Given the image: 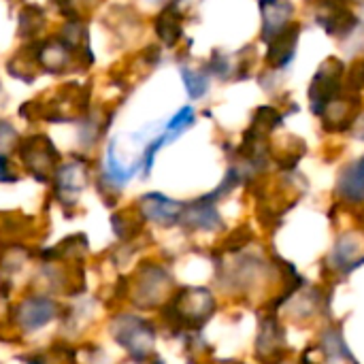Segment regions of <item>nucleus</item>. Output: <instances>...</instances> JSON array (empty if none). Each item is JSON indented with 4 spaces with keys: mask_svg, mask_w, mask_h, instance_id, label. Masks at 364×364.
Instances as JSON below:
<instances>
[{
    "mask_svg": "<svg viewBox=\"0 0 364 364\" xmlns=\"http://www.w3.org/2000/svg\"><path fill=\"white\" fill-rule=\"evenodd\" d=\"M215 301L205 288H183L162 311L164 320L179 333L198 331L213 314Z\"/></svg>",
    "mask_w": 364,
    "mask_h": 364,
    "instance_id": "nucleus-1",
    "label": "nucleus"
},
{
    "mask_svg": "<svg viewBox=\"0 0 364 364\" xmlns=\"http://www.w3.org/2000/svg\"><path fill=\"white\" fill-rule=\"evenodd\" d=\"M113 339L134 363H145L156 343V328L149 320L134 314H119L111 322Z\"/></svg>",
    "mask_w": 364,
    "mask_h": 364,
    "instance_id": "nucleus-2",
    "label": "nucleus"
},
{
    "mask_svg": "<svg viewBox=\"0 0 364 364\" xmlns=\"http://www.w3.org/2000/svg\"><path fill=\"white\" fill-rule=\"evenodd\" d=\"M343 73H346V64L337 58H328L318 68L309 85V107L314 115L324 117V113L341 98Z\"/></svg>",
    "mask_w": 364,
    "mask_h": 364,
    "instance_id": "nucleus-3",
    "label": "nucleus"
},
{
    "mask_svg": "<svg viewBox=\"0 0 364 364\" xmlns=\"http://www.w3.org/2000/svg\"><path fill=\"white\" fill-rule=\"evenodd\" d=\"M134 284V303L139 307H154L162 303L166 290L173 286V279L168 271L156 262H143V267L136 273Z\"/></svg>",
    "mask_w": 364,
    "mask_h": 364,
    "instance_id": "nucleus-4",
    "label": "nucleus"
},
{
    "mask_svg": "<svg viewBox=\"0 0 364 364\" xmlns=\"http://www.w3.org/2000/svg\"><path fill=\"white\" fill-rule=\"evenodd\" d=\"M60 305L49 299V296H28L21 299L13 314H15V324L23 331V333H36L43 326H47L49 322H53L58 318Z\"/></svg>",
    "mask_w": 364,
    "mask_h": 364,
    "instance_id": "nucleus-5",
    "label": "nucleus"
},
{
    "mask_svg": "<svg viewBox=\"0 0 364 364\" xmlns=\"http://www.w3.org/2000/svg\"><path fill=\"white\" fill-rule=\"evenodd\" d=\"M17 147H19L21 162L38 181H45L53 173V166L58 162V151L51 145V141L45 139V134H36L28 141H21L17 143Z\"/></svg>",
    "mask_w": 364,
    "mask_h": 364,
    "instance_id": "nucleus-6",
    "label": "nucleus"
},
{
    "mask_svg": "<svg viewBox=\"0 0 364 364\" xmlns=\"http://www.w3.org/2000/svg\"><path fill=\"white\" fill-rule=\"evenodd\" d=\"M294 2L292 0H260L262 28L260 38L269 45L282 32H286L294 23Z\"/></svg>",
    "mask_w": 364,
    "mask_h": 364,
    "instance_id": "nucleus-7",
    "label": "nucleus"
},
{
    "mask_svg": "<svg viewBox=\"0 0 364 364\" xmlns=\"http://www.w3.org/2000/svg\"><path fill=\"white\" fill-rule=\"evenodd\" d=\"M139 215L147 222H154L158 226H175L181 220L183 213V203L173 200L164 194L149 192L139 200Z\"/></svg>",
    "mask_w": 364,
    "mask_h": 364,
    "instance_id": "nucleus-8",
    "label": "nucleus"
},
{
    "mask_svg": "<svg viewBox=\"0 0 364 364\" xmlns=\"http://www.w3.org/2000/svg\"><path fill=\"white\" fill-rule=\"evenodd\" d=\"M301 41V23H292L286 32H282L277 38H273L267 47V64L269 70H288V66L294 62Z\"/></svg>",
    "mask_w": 364,
    "mask_h": 364,
    "instance_id": "nucleus-9",
    "label": "nucleus"
},
{
    "mask_svg": "<svg viewBox=\"0 0 364 364\" xmlns=\"http://www.w3.org/2000/svg\"><path fill=\"white\" fill-rule=\"evenodd\" d=\"M179 222L190 230H220V228H224V220L218 213L215 203L209 200L207 196L186 205Z\"/></svg>",
    "mask_w": 364,
    "mask_h": 364,
    "instance_id": "nucleus-10",
    "label": "nucleus"
},
{
    "mask_svg": "<svg viewBox=\"0 0 364 364\" xmlns=\"http://www.w3.org/2000/svg\"><path fill=\"white\" fill-rule=\"evenodd\" d=\"M335 192L346 203H352V205L364 203V154L341 168Z\"/></svg>",
    "mask_w": 364,
    "mask_h": 364,
    "instance_id": "nucleus-11",
    "label": "nucleus"
},
{
    "mask_svg": "<svg viewBox=\"0 0 364 364\" xmlns=\"http://www.w3.org/2000/svg\"><path fill=\"white\" fill-rule=\"evenodd\" d=\"M85 183H87V171L79 162L64 164L60 171H55V196L64 205H75Z\"/></svg>",
    "mask_w": 364,
    "mask_h": 364,
    "instance_id": "nucleus-12",
    "label": "nucleus"
},
{
    "mask_svg": "<svg viewBox=\"0 0 364 364\" xmlns=\"http://www.w3.org/2000/svg\"><path fill=\"white\" fill-rule=\"evenodd\" d=\"M333 267L343 271V273H352L354 269L363 267L364 262V239L356 232H348L343 237H339L333 254H331Z\"/></svg>",
    "mask_w": 364,
    "mask_h": 364,
    "instance_id": "nucleus-13",
    "label": "nucleus"
},
{
    "mask_svg": "<svg viewBox=\"0 0 364 364\" xmlns=\"http://www.w3.org/2000/svg\"><path fill=\"white\" fill-rule=\"evenodd\" d=\"M73 53H75V47H70L62 36H58V38L45 41L38 47L36 62L49 73H62V70L68 68V64L73 60Z\"/></svg>",
    "mask_w": 364,
    "mask_h": 364,
    "instance_id": "nucleus-14",
    "label": "nucleus"
},
{
    "mask_svg": "<svg viewBox=\"0 0 364 364\" xmlns=\"http://www.w3.org/2000/svg\"><path fill=\"white\" fill-rule=\"evenodd\" d=\"M282 346H284V328L279 326V322L275 318H264L260 335H258V343H256L258 356L264 352V358H260V360H264V363H269L271 358L282 360V354H279Z\"/></svg>",
    "mask_w": 364,
    "mask_h": 364,
    "instance_id": "nucleus-15",
    "label": "nucleus"
},
{
    "mask_svg": "<svg viewBox=\"0 0 364 364\" xmlns=\"http://www.w3.org/2000/svg\"><path fill=\"white\" fill-rule=\"evenodd\" d=\"M156 32H158L160 41L164 45H168V47H173L181 38V32L183 30H181V23H179V15L175 11V4L168 6L164 13L158 15V19H156Z\"/></svg>",
    "mask_w": 364,
    "mask_h": 364,
    "instance_id": "nucleus-16",
    "label": "nucleus"
},
{
    "mask_svg": "<svg viewBox=\"0 0 364 364\" xmlns=\"http://www.w3.org/2000/svg\"><path fill=\"white\" fill-rule=\"evenodd\" d=\"M181 79L186 83V92L192 100L203 98L209 92V73L207 70H196L190 66H181Z\"/></svg>",
    "mask_w": 364,
    "mask_h": 364,
    "instance_id": "nucleus-17",
    "label": "nucleus"
},
{
    "mask_svg": "<svg viewBox=\"0 0 364 364\" xmlns=\"http://www.w3.org/2000/svg\"><path fill=\"white\" fill-rule=\"evenodd\" d=\"M322 350H324V352H326V356H328V358H333V360L343 358V360H348V363L358 364L356 360H354L352 352L348 350V346H346V341H343L341 331H337V328H331V331H326V333H324V337H322Z\"/></svg>",
    "mask_w": 364,
    "mask_h": 364,
    "instance_id": "nucleus-18",
    "label": "nucleus"
},
{
    "mask_svg": "<svg viewBox=\"0 0 364 364\" xmlns=\"http://www.w3.org/2000/svg\"><path fill=\"white\" fill-rule=\"evenodd\" d=\"M196 124V113L192 107H183L179 109L166 124V134L171 136V141H175L179 134H183L188 128H192Z\"/></svg>",
    "mask_w": 364,
    "mask_h": 364,
    "instance_id": "nucleus-19",
    "label": "nucleus"
},
{
    "mask_svg": "<svg viewBox=\"0 0 364 364\" xmlns=\"http://www.w3.org/2000/svg\"><path fill=\"white\" fill-rule=\"evenodd\" d=\"M17 143H19L17 130L9 122L0 119V156H6V151L17 147Z\"/></svg>",
    "mask_w": 364,
    "mask_h": 364,
    "instance_id": "nucleus-20",
    "label": "nucleus"
},
{
    "mask_svg": "<svg viewBox=\"0 0 364 364\" xmlns=\"http://www.w3.org/2000/svg\"><path fill=\"white\" fill-rule=\"evenodd\" d=\"M348 83L352 85V90H360V87H364V58L350 68Z\"/></svg>",
    "mask_w": 364,
    "mask_h": 364,
    "instance_id": "nucleus-21",
    "label": "nucleus"
},
{
    "mask_svg": "<svg viewBox=\"0 0 364 364\" xmlns=\"http://www.w3.org/2000/svg\"><path fill=\"white\" fill-rule=\"evenodd\" d=\"M0 181L2 183H13L17 181V173L9 160V156H0Z\"/></svg>",
    "mask_w": 364,
    "mask_h": 364,
    "instance_id": "nucleus-22",
    "label": "nucleus"
},
{
    "mask_svg": "<svg viewBox=\"0 0 364 364\" xmlns=\"http://www.w3.org/2000/svg\"><path fill=\"white\" fill-rule=\"evenodd\" d=\"M151 364H164V363H160V360H156V363H151Z\"/></svg>",
    "mask_w": 364,
    "mask_h": 364,
    "instance_id": "nucleus-23",
    "label": "nucleus"
},
{
    "mask_svg": "<svg viewBox=\"0 0 364 364\" xmlns=\"http://www.w3.org/2000/svg\"><path fill=\"white\" fill-rule=\"evenodd\" d=\"M149 2H160V0H149Z\"/></svg>",
    "mask_w": 364,
    "mask_h": 364,
    "instance_id": "nucleus-24",
    "label": "nucleus"
}]
</instances>
